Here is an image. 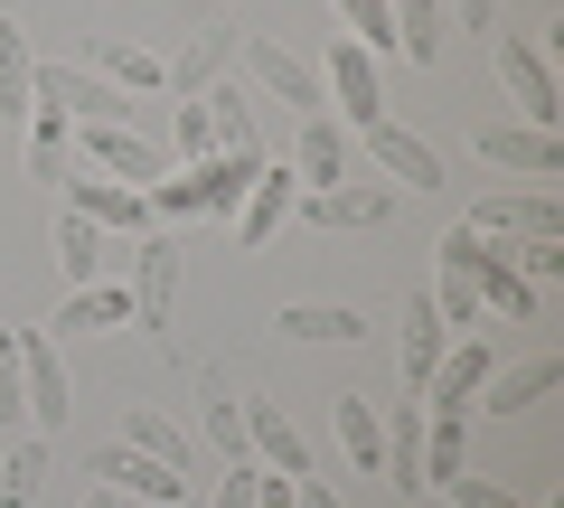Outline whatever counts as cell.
Wrapping results in <instances>:
<instances>
[{
	"mask_svg": "<svg viewBox=\"0 0 564 508\" xmlns=\"http://www.w3.org/2000/svg\"><path fill=\"white\" fill-rule=\"evenodd\" d=\"M263 170V151H207V161H180L141 188L151 198V226H198V217H236L245 180Z\"/></svg>",
	"mask_w": 564,
	"mask_h": 508,
	"instance_id": "obj_1",
	"label": "cell"
},
{
	"mask_svg": "<svg viewBox=\"0 0 564 508\" xmlns=\"http://www.w3.org/2000/svg\"><path fill=\"white\" fill-rule=\"evenodd\" d=\"M489 66H499L518 122H536V132H555V122H564V85H555V66H545L536 39H508V29H499V39H489Z\"/></svg>",
	"mask_w": 564,
	"mask_h": 508,
	"instance_id": "obj_2",
	"label": "cell"
},
{
	"mask_svg": "<svg viewBox=\"0 0 564 508\" xmlns=\"http://www.w3.org/2000/svg\"><path fill=\"white\" fill-rule=\"evenodd\" d=\"M20 387H29V433L57 443V424L76 414V377H66L57 329H20Z\"/></svg>",
	"mask_w": 564,
	"mask_h": 508,
	"instance_id": "obj_3",
	"label": "cell"
},
{
	"mask_svg": "<svg viewBox=\"0 0 564 508\" xmlns=\"http://www.w3.org/2000/svg\"><path fill=\"white\" fill-rule=\"evenodd\" d=\"M236 57H245V95H273V104H292V114H329L321 104V66L311 57H292L282 39H236Z\"/></svg>",
	"mask_w": 564,
	"mask_h": 508,
	"instance_id": "obj_4",
	"label": "cell"
},
{
	"mask_svg": "<svg viewBox=\"0 0 564 508\" xmlns=\"http://www.w3.org/2000/svg\"><path fill=\"white\" fill-rule=\"evenodd\" d=\"M76 151H85V170H104V180H122V188H151L170 170V151L141 142L132 122H76Z\"/></svg>",
	"mask_w": 564,
	"mask_h": 508,
	"instance_id": "obj_5",
	"label": "cell"
},
{
	"mask_svg": "<svg viewBox=\"0 0 564 508\" xmlns=\"http://www.w3.org/2000/svg\"><path fill=\"white\" fill-rule=\"evenodd\" d=\"M321 104H339V122H348V132L386 122V95H377V57H367L358 39H329V66H321Z\"/></svg>",
	"mask_w": 564,
	"mask_h": 508,
	"instance_id": "obj_6",
	"label": "cell"
},
{
	"mask_svg": "<svg viewBox=\"0 0 564 508\" xmlns=\"http://www.w3.org/2000/svg\"><path fill=\"white\" fill-rule=\"evenodd\" d=\"M489 367H499V348H489L480 329H452V348L433 358V377H423V406L433 414H470V396L489 387Z\"/></svg>",
	"mask_w": 564,
	"mask_h": 508,
	"instance_id": "obj_7",
	"label": "cell"
},
{
	"mask_svg": "<svg viewBox=\"0 0 564 508\" xmlns=\"http://www.w3.org/2000/svg\"><path fill=\"white\" fill-rule=\"evenodd\" d=\"M462 226L470 236H499V245H527V236H564V207H555V188H499Z\"/></svg>",
	"mask_w": 564,
	"mask_h": 508,
	"instance_id": "obj_8",
	"label": "cell"
},
{
	"mask_svg": "<svg viewBox=\"0 0 564 508\" xmlns=\"http://www.w3.org/2000/svg\"><path fill=\"white\" fill-rule=\"evenodd\" d=\"M39 104H57L66 122H132L122 85H104L95 66H57V57H39Z\"/></svg>",
	"mask_w": 564,
	"mask_h": 508,
	"instance_id": "obj_9",
	"label": "cell"
},
{
	"mask_svg": "<svg viewBox=\"0 0 564 508\" xmlns=\"http://www.w3.org/2000/svg\"><path fill=\"white\" fill-rule=\"evenodd\" d=\"M480 161L518 170V180H564V132H536V122H480Z\"/></svg>",
	"mask_w": 564,
	"mask_h": 508,
	"instance_id": "obj_10",
	"label": "cell"
},
{
	"mask_svg": "<svg viewBox=\"0 0 564 508\" xmlns=\"http://www.w3.org/2000/svg\"><path fill=\"white\" fill-rule=\"evenodd\" d=\"M95 480L113 489V499H151V508H180L188 499V471L151 462V452H132V443H104L95 452Z\"/></svg>",
	"mask_w": 564,
	"mask_h": 508,
	"instance_id": "obj_11",
	"label": "cell"
},
{
	"mask_svg": "<svg viewBox=\"0 0 564 508\" xmlns=\"http://www.w3.org/2000/svg\"><path fill=\"white\" fill-rule=\"evenodd\" d=\"M292 207H302L311 226H329V236H367V226L395 217V188H377V180H339V188H302Z\"/></svg>",
	"mask_w": 564,
	"mask_h": 508,
	"instance_id": "obj_12",
	"label": "cell"
},
{
	"mask_svg": "<svg viewBox=\"0 0 564 508\" xmlns=\"http://www.w3.org/2000/svg\"><path fill=\"white\" fill-rule=\"evenodd\" d=\"M66 207L95 217L104 236H151V198L122 188V180H104V170H66Z\"/></svg>",
	"mask_w": 564,
	"mask_h": 508,
	"instance_id": "obj_13",
	"label": "cell"
},
{
	"mask_svg": "<svg viewBox=\"0 0 564 508\" xmlns=\"http://www.w3.org/2000/svg\"><path fill=\"white\" fill-rule=\"evenodd\" d=\"M292 198H302V170H282V161H263L254 180H245V198H236V245H245V255L273 245V226L292 217Z\"/></svg>",
	"mask_w": 564,
	"mask_h": 508,
	"instance_id": "obj_14",
	"label": "cell"
},
{
	"mask_svg": "<svg viewBox=\"0 0 564 508\" xmlns=\"http://www.w3.org/2000/svg\"><path fill=\"white\" fill-rule=\"evenodd\" d=\"M358 142H367V161L386 170V188H443V151L423 142V132H404V122H367Z\"/></svg>",
	"mask_w": 564,
	"mask_h": 508,
	"instance_id": "obj_15",
	"label": "cell"
},
{
	"mask_svg": "<svg viewBox=\"0 0 564 508\" xmlns=\"http://www.w3.org/2000/svg\"><path fill=\"white\" fill-rule=\"evenodd\" d=\"M132 302H141V329H170V302H180V236H151L132 245Z\"/></svg>",
	"mask_w": 564,
	"mask_h": 508,
	"instance_id": "obj_16",
	"label": "cell"
},
{
	"mask_svg": "<svg viewBox=\"0 0 564 508\" xmlns=\"http://www.w3.org/2000/svg\"><path fill=\"white\" fill-rule=\"evenodd\" d=\"M245 452H254L263 471H292V480L311 471V443H302V424H292V414L273 406V396H245Z\"/></svg>",
	"mask_w": 564,
	"mask_h": 508,
	"instance_id": "obj_17",
	"label": "cell"
},
{
	"mask_svg": "<svg viewBox=\"0 0 564 508\" xmlns=\"http://www.w3.org/2000/svg\"><path fill=\"white\" fill-rule=\"evenodd\" d=\"M564 387V358H518V367H489V387L470 396V414H527Z\"/></svg>",
	"mask_w": 564,
	"mask_h": 508,
	"instance_id": "obj_18",
	"label": "cell"
},
{
	"mask_svg": "<svg viewBox=\"0 0 564 508\" xmlns=\"http://www.w3.org/2000/svg\"><path fill=\"white\" fill-rule=\"evenodd\" d=\"M29 114H39V47L0 10V122H29Z\"/></svg>",
	"mask_w": 564,
	"mask_h": 508,
	"instance_id": "obj_19",
	"label": "cell"
},
{
	"mask_svg": "<svg viewBox=\"0 0 564 508\" xmlns=\"http://www.w3.org/2000/svg\"><path fill=\"white\" fill-rule=\"evenodd\" d=\"M47 329H141V302H132V283H76Z\"/></svg>",
	"mask_w": 564,
	"mask_h": 508,
	"instance_id": "obj_20",
	"label": "cell"
},
{
	"mask_svg": "<svg viewBox=\"0 0 564 508\" xmlns=\"http://www.w3.org/2000/svg\"><path fill=\"white\" fill-rule=\"evenodd\" d=\"M226 57H236V29H198L180 57H161V95H180V104H188V95H207Z\"/></svg>",
	"mask_w": 564,
	"mask_h": 508,
	"instance_id": "obj_21",
	"label": "cell"
},
{
	"mask_svg": "<svg viewBox=\"0 0 564 508\" xmlns=\"http://www.w3.org/2000/svg\"><path fill=\"white\" fill-rule=\"evenodd\" d=\"M443 348H452V321L433 311V292H414V302H404V396H414V406H423V377H433Z\"/></svg>",
	"mask_w": 564,
	"mask_h": 508,
	"instance_id": "obj_22",
	"label": "cell"
},
{
	"mask_svg": "<svg viewBox=\"0 0 564 508\" xmlns=\"http://www.w3.org/2000/svg\"><path fill=\"white\" fill-rule=\"evenodd\" d=\"M292 170H302L311 188H339L348 180V122L339 114H302V151H292Z\"/></svg>",
	"mask_w": 564,
	"mask_h": 508,
	"instance_id": "obj_23",
	"label": "cell"
},
{
	"mask_svg": "<svg viewBox=\"0 0 564 508\" xmlns=\"http://www.w3.org/2000/svg\"><path fill=\"white\" fill-rule=\"evenodd\" d=\"M377 424H386L377 480H386V489H414V480H423V406L404 396V406H395V414H377Z\"/></svg>",
	"mask_w": 564,
	"mask_h": 508,
	"instance_id": "obj_24",
	"label": "cell"
},
{
	"mask_svg": "<svg viewBox=\"0 0 564 508\" xmlns=\"http://www.w3.org/2000/svg\"><path fill=\"white\" fill-rule=\"evenodd\" d=\"M85 66H95L104 85H122V95H161V57L141 39H113V29H104V39L85 47Z\"/></svg>",
	"mask_w": 564,
	"mask_h": 508,
	"instance_id": "obj_25",
	"label": "cell"
},
{
	"mask_svg": "<svg viewBox=\"0 0 564 508\" xmlns=\"http://www.w3.org/2000/svg\"><path fill=\"white\" fill-rule=\"evenodd\" d=\"M470 471V414H423V480L414 489H452Z\"/></svg>",
	"mask_w": 564,
	"mask_h": 508,
	"instance_id": "obj_26",
	"label": "cell"
},
{
	"mask_svg": "<svg viewBox=\"0 0 564 508\" xmlns=\"http://www.w3.org/2000/svg\"><path fill=\"white\" fill-rule=\"evenodd\" d=\"M104 264H113V236H104L95 217L66 207V217H57V273H66V292H76V283H104Z\"/></svg>",
	"mask_w": 564,
	"mask_h": 508,
	"instance_id": "obj_27",
	"label": "cell"
},
{
	"mask_svg": "<svg viewBox=\"0 0 564 508\" xmlns=\"http://www.w3.org/2000/svg\"><path fill=\"white\" fill-rule=\"evenodd\" d=\"M273 329H282V339H339L348 348V339H367V311L358 302H292Z\"/></svg>",
	"mask_w": 564,
	"mask_h": 508,
	"instance_id": "obj_28",
	"label": "cell"
},
{
	"mask_svg": "<svg viewBox=\"0 0 564 508\" xmlns=\"http://www.w3.org/2000/svg\"><path fill=\"white\" fill-rule=\"evenodd\" d=\"M122 443H132V452H151V462H170V471H188V424H180V414L132 406V414H122Z\"/></svg>",
	"mask_w": 564,
	"mask_h": 508,
	"instance_id": "obj_29",
	"label": "cell"
},
{
	"mask_svg": "<svg viewBox=\"0 0 564 508\" xmlns=\"http://www.w3.org/2000/svg\"><path fill=\"white\" fill-rule=\"evenodd\" d=\"M207 122H217V151H263V122L245 85H207Z\"/></svg>",
	"mask_w": 564,
	"mask_h": 508,
	"instance_id": "obj_30",
	"label": "cell"
},
{
	"mask_svg": "<svg viewBox=\"0 0 564 508\" xmlns=\"http://www.w3.org/2000/svg\"><path fill=\"white\" fill-rule=\"evenodd\" d=\"M386 10H395V57L414 66L443 57V0H386Z\"/></svg>",
	"mask_w": 564,
	"mask_h": 508,
	"instance_id": "obj_31",
	"label": "cell"
},
{
	"mask_svg": "<svg viewBox=\"0 0 564 508\" xmlns=\"http://www.w3.org/2000/svg\"><path fill=\"white\" fill-rule=\"evenodd\" d=\"M47 480V433H10V471H0V508H39Z\"/></svg>",
	"mask_w": 564,
	"mask_h": 508,
	"instance_id": "obj_32",
	"label": "cell"
},
{
	"mask_svg": "<svg viewBox=\"0 0 564 508\" xmlns=\"http://www.w3.org/2000/svg\"><path fill=\"white\" fill-rule=\"evenodd\" d=\"M339 452L358 471H377V452H386V424H377V406L367 396H339Z\"/></svg>",
	"mask_w": 564,
	"mask_h": 508,
	"instance_id": "obj_33",
	"label": "cell"
},
{
	"mask_svg": "<svg viewBox=\"0 0 564 508\" xmlns=\"http://www.w3.org/2000/svg\"><path fill=\"white\" fill-rule=\"evenodd\" d=\"M329 10H339V29L367 57H395V10H386V0H329Z\"/></svg>",
	"mask_w": 564,
	"mask_h": 508,
	"instance_id": "obj_34",
	"label": "cell"
},
{
	"mask_svg": "<svg viewBox=\"0 0 564 508\" xmlns=\"http://www.w3.org/2000/svg\"><path fill=\"white\" fill-rule=\"evenodd\" d=\"M198 433L226 452V462H245V406H236V396H217V367H207V414H198Z\"/></svg>",
	"mask_w": 564,
	"mask_h": 508,
	"instance_id": "obj_35",
	"label": "cell"
},
{
	"mask_svg": "<svg viewBox=\"0 0 564 508\" xmlns=\"http://www.w3.org/2000/svg\"><path fill=\"white\" fill-rule=\"evenodd\" d=\"M508 264H518L527 292H545V283L564 273V236H527V245H508Z\"/></svg>",
	"mask_w": 564,
	"mask_h": 508,
	"instance_id": "obj_36",
	"label": "cell"
},
{
	"mask_svg": "<svg viewBox=\"0 0 564 508\" xmlns=\"http://www.w3.org/2000/svg\"><path fill=\"white\" fill-rule=\"evenodd\" d=\"M0 424L29 433V387H20V329H0Z\"/></svg>",
	"mask_w": 564,
	"mask_h": 508,
	"instance_id": "obj_37",
	"label": "cell"
},
{
	"mask_svg": "<svg viewBox=\"0 0 564 508\" xmlns=\"http://www.w3.org/2000/svg\"><path fill=\"white\" fill-rule=\"evenodd\" d=\"M170 142H180V161H207V151H217V122H207V95H188V104H180V132H170Z\"/></svg>",
	"mask_w": 564,
	"mask_h": 508,
	"instance_id": "obj_38",
	"label": "cell"
},
{
	"mask_svg": "<svg viewBox=\"0 0 564 508\" xmlns=\"http://www.w3.org/2000/svg\"><path fill=\"white\" fill-rule=\"evenodd\" d=\"M452 499H462V508H527V499H518L508 480H470V471L452 480Z\"/></svg>",
	"mask_w": 564,
	"mask_h": 508,
	"instance_id": "obj_39",
	"label": "cell"
},
{
	"mask_svg": "<svg viewBox=\"0 0 564 508\" xmlns=\"http://www.w3.org/2000/svg\"><path fill=\"white\" fill-rule=\"evenodd\" d=\"M198 508H254V462H236V471H226V480L207 489Z\"/></svg>",
	"mask_w": 564,
	"mask_h": 508,
	"instance_id": "obj_40",
	"label": "cell"
},
{
	"mask_svg": "<svg viewBox=\"0 0 564 508\" xmlns=\"http://www.w3.org/2000/svg\"><path fill=\"white\" fill-rule=\"evenodd\" d=\"M254 508H302L292 499V471H254Z\"/></svg>",
	"mask_w": 564,
	"mask_h": 508,
	"instance_id": "obj_41",
	"label": "cell"
},
{
	"mask_svg": "<svg viewBox=\"0 0 564 508\" xmlns=\"http://www.w3.org/2000/svg\"><path fill=\"white\" fill-rule=\"evenodd\" d=\"M20 161H29V180H39V188H66V151H20Z\"/></svg>",
	"mask_w": 564,
	"mask_h": 508,
	"instance_id": "obj_42",
	"label": "cell"
},
{
	"mask_svg": "<svg viewBox=\"0 0 564 508\" xmlns=\"http://www.w3.org/2000/svg\"><path fill=\"white\" fill-rule=\"evenodd\" d=\"M452 10H462V29H480V39H489V10H499V0H452Z\"/></svg>",
	"mask_w": 564,
	"mask_h": 508,
	"instance_id": "obj_43",
	"label": "cell"
},
{
	"mask_svg": "<svg viewBox=\"0 0 564 508\" xmlns=\"http://www.w3.org/2000/svg\"><path fill=\"white\" fill-rule=\"evenodd\" d=\"M85 508H122V499H113V489H95V499H85Z\"/></svg>",
	"mask_w": 564,
	"mask_h": 508,
	"instance_id": "obj_44",
	"label": "cell"
},
{
	"mask_svg": "<svg viewBox=\"0 0 564 508\" xmlns=\"http://www.w3.org/2000/svg\"><path fill=\"white\" fill-rule=\"evenodd\" d=\"M180 508H198V499H180Z\"/></svg>",
	"mask_w": 564,
	"mask_h": 508,
	"instance_id": "obj_45",
	"label": "cell"
}]
</instances>
